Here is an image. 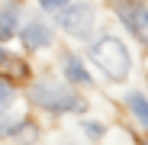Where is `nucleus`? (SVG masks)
<instances>
[{
	"mask_svg": "<svg viewBox=\"0 0 148 145\" xmlns=\"http://www.w3.org/2000/svg\"><path fill=\"white\" fill-rule=\"evenodd\" d=\"M90 55H93V61L100 65L113 81H122V78L129 74V52H126V45H122L119 39L103 36L100 42H93Z\"/></svg>",
	"mask_w": 148,
	"mask_h": 145,
	"instance_id": "1",
	"label": "nucleus"
},
{
	"mask_svg": "<svg viewBox=\"0 0 148 145\" xmlns=\"http://www.w3.org/2000/svg\"><path fill=\"white\" fill-rule=\"evenodd\" d=\"M32 103L52 110V113H71V110H84V100L74 97L64 84H55V81H39L32 87Z\"/></svg>",
	"mask_w": 148,
	"mask_h": 145,
	"instance_id": "2",
	"label": "nucleus"
},
{
	"mask_svg": "<svg viewBox=\"0 0 148 145\" xmlns=\"http://www.w3.org/2000/svg\"><path fill=\"white\" fill-rule=\"evenodd\" d=\"M58 23H61L64 32L84 39V36H90V26H93V10H90L87 3H74V7H68V10L58 16Z\"/></svg>",
	"mask_w": 148,
	"mask_h": 145,
	"instance_id": "3",
	"label": "nucleus"
},
{
	"mask_svg": "<svg viewBox=\"0 0 148 145\" xmlns=\"http://www.w3.org/2000/svg\"><path fill=\"white\" fill-rule=\"evenodd\" d=\"M119 19L126 23V26L138 36V39H145L148 42V26H145V19H142V10L135 7V3H122L119 7Z\"/></svg>",
	"mask_w": 148,
	"mask_h": 145,
	"instance_id": "4",
	"label": "nucleus"
},
{
	"mask_svg": "<svg viewBox=\"0 0 148 145\" xmlns=\"http://www.w3.org/2000/svg\"><path fill=\"white\" fill-rule=\"evenodd\" d=\"M19 36H23V42H26L29 48H42V45H48V42H52V32H48V26H45V23H29V26L23 29Z\"/></svg>",
	"mask_w": 148,
	"mask_h": 145,
	"instance_id": "5",
	"label": "nucleus"
},
{
	"mask_svg": "<svg viewBox=\"0 0 148 145\" xmlns=\"http://www.w3.org/2000/svg\"><path fill=\"white\" fill-rule=\"evenodd\" d=\"M16 16H19L16 0H3V7H0V36H13L16 32Z\"/></svg>",
	"mask_w": 148,
	"mask_h": 145,
	"instance_id": "6",
	"label": "nucleus"
},
{
	"mask_svg": "<svg viewBox=\"0 0 148 145\" xmlns=\"http://www.w3.org/2000/svg\"><path fill=\"white\" fill-rule=\"evenodd\" d=\"M129 110L135 113V119H138V123L148 129V100H145L142 93H129Z\"/></svg>",
	"mask_w": 148,
	"mask_h": 145,
	"instance_id": "7",
	"label": "nucleus"
},
{
	"mask_svg": "<svg viewBox=\"0 0 148 145\" xmlns=\"http://www.w3.org/2000/svg\"><path fill=\"white\" fill-rule=\"evenodd\" d=\"M64 74H68V81H74V84H87V81H90V74L84 71V65H81L77 58H68V61H64Z\"/></svg>",
	"mask_w": 148,
	"mask_h": 145,
	"instance_id": "8",
	"label": "nucleus"
},
{
	"mask_svg": "<svg viewBox=\"0 0 148 145\" xmlns=\"http://www.w3.org/2000/svg\"><path fill=\"white\" fill-rule=\"evenodd\" d=\"M19 126H23L19 116H3V113H0V135H10V132H16Z\"/></svg>",
	"mask_w": 148,
	"mask_h": 145,
	"instance_id": "9",
	"label": "nucleus"
},
{
	"mask_svg": "<svg viewBox=\"0 0 148 145\" xmlns=\"http://www.w3.org/2000/svg\"><path fill=\"white\" fill-rule=\"evenodd\" d=\"M10 100H13V84L0 78V107H7Z\"/></svg>",
	"mask_w": 148,
	"mask_h": 145,
	"instance_id": "10",
	"label": "nucleus"
},
{
	"mask_svg": "<svg viewBox=\"0 0 148 145\" xmlns=\"http://www.w3.org/2000/svg\"><path fill=\"white\" fill-rule=\"evenodd\" d=\"M39 3H42L45 10H64V7H68V0H39Z\"/></svg>",
	"mask_w": 148,
	"mask_h": 145,
	"instance_id": "11",
	"label": "nucleus"
},
{
	"mask_svg": "<svg viewBox=\"0 0 148 145\" xmlns=\"http://www.w3.org/2000/svg\"><path fill=\"white\" fill-rule=\"evenodd\" d=\"M84 129H87L90 135H103V126H100V123H84Z\"/></svg>",
	"mask_w": 148,
	"mask_h": 145,
	"instance_id": "12",
	"label": "nucleus"
},
{
	"mask_svg": "<svg viewBox=\"0 0 148 145\" xmlns=\"http://www.w3.org/2000/svg\"><path fill=\"white\" fill-rule=\"evenodd\" d=\"M142 19H145V26H148V10H142Z\"/></svg>",
	"mask_w": 148,
	"mask_h": 145,
	"instance_id": "13",
	"label": "nucleus"
},
{
	"mask_svg": "<svg viewBox=\"0 0 148 145\" xmlns=\"http://www.w3.org/2000/svg\"><path fill=\"white\" fill-rule=\"evenodd\" d=\"M0 58H3V48H0Z\"/></svg>",
	"mask_w": 148,
	"mask_h": 145,
	"instance_id": "14",
	"label": "nucleus"
}]
</instances>
